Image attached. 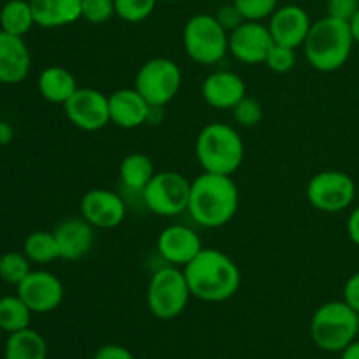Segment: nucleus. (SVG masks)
<instances>
[{
  "label": "nucleus",
  "mask_w": 359,
  "mask_h": 359,
  "mask_svg": "<svg viewBox=\"0 0 359 359\" xmlns=\"http://www.w3.org/2000/svg\"><path fill=\"white\" fill-rule=\"evenodd\" d=\"M35 18L30 0H9L0 9V30L25 37L34 28Z\"/></svg>",
  "instance_id": "nucleus-25"
},
{
  "label": "nucleus",
  "mask_w": 359,
  "mask_h": 359,
  "mask_svg": "<svg viewBox=\"0 0 359 359\" xmlns=\"http://www.w3.org/2000/svg\"><path fill=\"white\" fill-rule=\"evenodd\" d=\"M326 11H328V16L342 21H351L359 11V0H328Z\"/></svg>",
  "instance_id": "nucleus-34"
},
{
  "label": "nucleus",
  "mask_w": 359,
  "mask_h": 359,
  "mask_svg": "<svg viewBox=\"0 0 359 359\" xmlns=\"http://www.w3.org/2000/svg\"><path fill=\"white\" fill-rule=\"evenodd\" d=\"M233 119L238 126H244V128H252V126L259 125L263 119V107L255 97H249L245 95L233 109Z\"/></svg>",
  "instance_id": "nucleus-30"
},
{
  "label": "nucleus",
  "mask_w": 359,
  "mask_h": 359,
  "mask_svg": "<svg viewBox=\"0 0 359 359\" xmlns=\"http://www.w3.org/2000/svg\"><path fill=\"white\" fill-rule=\"evenodd\" d=\"M30 259L25 252L9 251L0 256V279L7 284L18 286L32 272Z\"/></svg>",
  "instance_id": "nucleus-28"
},
{
  "label": "nucleus",
  "mask_w": 359,
  "mask_h": 359,
  "mask_svg": "<svg viewBox=\"0 0 359 359\" xmlns=\"http://www.w3.org/2000/svg\"><path fill=\"white\" fill-rule=\"evenodd\" d=\"M214 16H216V20L219 21V25L228 32V34L245 21L244 16L241 14V11L237 9V6H235L233 2L221 6Z\"/></svg>",
  "instance_id": "nucleus-35"
},
{
  "label": "nucleus",
  "mask_w": 359,
  "mask_h": 359,
  "mask_svg": "<svg viewBox=\"0 0 359 359\" xmlns=\"http://www.w3.org/2000/svg\"><path fill=\"white\" fill-rule=\"evenodd\" d=\"M0 298H2V294H0Z\"/></svg>",
  "instance_id": "nucleus-44"
},
{
  "label": "nucleus",
  "mask_w": 359,
  "mask_h": 359,
  "mask_svg": "<svg viewBox=\"0 0 359 359\" xmlns=\"http://www.w3.org/2000/svg\"><path fill=\"white\" fill-rule=\"evenodd\" d=\"M305 193L309 203L319 212H344L356 200V182L347 172L323 170L312 175Z\"/></svg>",
  "instance_id": "nucleus-10"
},
{
  "label": "nucleus",
  "mask_w": 359,
  "mask_h": 359,
  "mask_svg": "<svg viewBox=\"0 0 359 359\" xmlns=\"http://www.w3.org/2000/svg\"><path fill=\"white\" fill-rule=\"evenodd\" d=\"M316 346L326 353H342L359 335V314L344 300L323 304L311 321Z\"/></svg>",
  "instance_id": "nucleus-5"
},
{
  "label": "nucleus",
  "mask_w": 359,
  "mask_h": 359,
  "mask_svg": "<svg viewBox=\"0 0 359 359\" xmlns=\"http://www.w3.org/2000/svg\"><path fill=\"white\" fill-rule=\"evenodd\" d=\"M154 174L156 172H154L153 160L142 153L128 154L123 158L121 165H119V181H121L123 188L133 193H140V195Z\"/></svg>",
  "instance_id": "nucleus-23"
},
{
  "label": "nucleus",
  "mask_w": 359,
  "mask_h": 359,
  "mask_svg": "<svg viewBox=\"0 0 359 359\" xmlns=\"http://www.w3.org/2000/svg\"><path fill=\"white\" fill-rule=\"evenodd\" d=\"M195 154L203 172L233 175L244 161L245 146L235 126L214 121L200 130Z\"/></svg>",
  "instance_id": "nucleus-4"
},
{
  "label": "nucleus",
  "mask_w": 359,
  "mask_h": 359,
  "mask_svg": "<svg viewBox=\"0 0 359 359\" xmlns=\"http://www.w3.org/2000/svg\"><path fill=\"white\" fill-rule=\"evenodd\" d=\"M63 109L69 121L83 132H98L111 123L109 95L95 88H77Z\"/></svg>",
  "instance_id": "nucleus-11"
},
{
  "label": "nucleus",
  "mask_w": 359,
  "mask_h": 359,
  "mask_svg": "<svg viewBox=\"0 0 359 359\" xmlns=\"http://www.w3.org/2000/svg\"><path fill=\"white\" fill-rule=\"evenodd\" d=\"M16 287L18 297L34 314H48L56 311L65 297L63 283L48 270H32Z\"/></svg>",
  "instance_id": "nucleus-12"
},
{
  "label": "nucleus",
  "mask_w": 359,
  "mask_h": 359,
  "mask_svg": "<svg viewBox=\"0 0 359 359\" xmlns=\"http://www.w3.org/2000/svg\"><path fill=\"white\" fill-rule=\"evenodd\" d=\"M189 298L191 291L181 266H161L151 276L146 302L151 314L160 321L179 318L188 307Z\"/></svg>",
  "instance_id": "nucleus-6"
},
{
  "label": "nucleus",
  "mask_w": 359,
  "mask_h": 359,
  "mask_svg": "<svg viewBox=\"0 0 359 359\" xmlns=\"http://www.w3.org/2000/svg\"><path fill=\"white\" fill-rule=\"evenodd\" d=\"M340 359H359V339L351 342L346 349L342 351V356Z\"/></svg>",
  "instance_id": "nucleus-40"
},
{
  "label": "nucleus",
  "mask_w": 359,
  "mask_h": 359,
  "mask_svg": "<svg viewBox=\"0 0 359 359\" xmlns=\"http://www.w3.org/2000/svg\"><path fill=\"white\" fill-rule=\"evenodd\" d=\"M39 91L42 97L51 104L65 105L67 100L77 91V81L70 70L65 67L53 65L48 67L39 76Z\"/></svg>",
  "instance_id": "nucleus-22"
},
{
  "label": "nucleus",
  "mask_w": 359,
  "mask_h": 359,
  "mask_svg": "<svg viewBox=\"0 0 359 359\" xmlns=\"http://www.w3.org/2000/svg\"><path fill=\"white\" fill-rule=\"evenodd\" d=\"M248 95V86L237 72L214 70L203 79L202 97L217 111H231Z\"/></svg>",
  "instance_id": "nucleus-18"
},
{
  "label": "nucleus",
  "mask_w": 359,
  "mask_h": 359,
  "mask_svg": "<svg viewBox=\"0 0 359 359\" xmlns=\"http://www.w3.org/2000/svg\"><path fill=\"white\" fill-rule=\"evenodd\" d=\"M297 63V49L290 46L273 44L265 60V65L276 74H287Z\"/></svg>",
  "instance_id": "nucleus-33"
},
{
  "label": "nucleus",
  "mask_w": 359,
  "mask_h": 359,
  "mask_svg": "<svg viewBox=\"0 0 359 359\" xmlns=\"http://www.w3.org/2000/svg\"><path fill=\"white\" fill-rule=\"evenodd\" d=\"M93 359H135L133 354L130 353V349L126 347L118 346V344H107V346H102L100 349H97V353L93 354Z\"/></svg>",
  "instance_id": "nucleus-37"
},
{
  "label": "nucleus",
  "mask_w": 359,
  "mask_h": 359,
  "mask_svg": "<svg viewBox=\"0 0 359 359\" xmlns=\"http://www.w3.org/2000/svg\"><path fill=\"white\" fill-rule=\"evenodd\" d=\"M273 44L269 27L262 21H244L228 35V53L248 65L265 63Z\"/></svg>",
  "instance_id": "nucleus-13"
},
{
  "label": "nucleus",
  "mask_w": 359,
  "mask_h": 359,
  "mask_svg": "<svg viewBox=\"0 0 359 359\" xmlns=\"http://www.w3.org/2000/svg\"><path fill=\"white\" fill-rule=\"evenodd\" d=\"M347 235H349L351 242L359 248V203L349 214V219H347Z\"/></svg>",
  "instance_id": "nucleus-38"
},
{
  "label": "nucleus",
  "mask_w": 359,
  "mask_h": 359,
  "mask_svg": "<svg viewBox=\"0 0 359 359\" xmlns=\"http://www.w3.org/2000/svg\"><path fill=\"white\" fill-rule=\"evenodd\" d=\"M167 2H181V0H167Z\"/></svg>",
  "instance_id": "nucleus-42"
},
{
  "label": "nucleus",
  "mask_w": 359,
  "mask_h": 359,
  "mask_svg": "<svg viewBox=\"0 0 359 359\" xmlns=\"http://www.w3.org/2000/svg\"><path fill=\"white\" fill-rule=\"evenodd\" d=\"M14 139V128L7 121H0V144L6 146V144L13 142Z\"/></svg>",
  "instance_id": "nucleus-39"
},
{
  "label": "nucleus",
  "mask_w": 359,
  "mask_h": 359,
  "mask_svg": "<svg viewBox=\"0 0 359 359\" xmlns=\"http://www.w3.org/2000/svg\"><path fill=\"white\" fill-rule=\"evenodd\" d=\"M116 16L114 0H83L81 18L91 25H104Z\"/></svg>",
  "instance_id": "nucleus-32"
},
{
  "label": "nucleus",
  "mask_w": 359,
  "mask_h": 359,
  "mask_svg": "<svg viewBox=\"0 0 359 359\" xmlns=\"http://www.w3.org/2000/svg\"><path fill=\"white\" fill-rule=\"evenodd\" d=\"M238 203L241 195L231 175L203 172L191 181L188 214L198 226H226L237 214Z\"/></svg>",
  "instance_id": "nucleus-2"
},
{
  "label": "nucleus",
  "mask_w": 359,
  "mask_h": 359,
  "mask_svg": "<svg viewBox=\"0 0 359 359\" xmlns=\"http://www.w3.org/2000/svg\"><path fill=\"white\" fill-rule=\"evenodd\" d=\"M35 25L41 28H62L81 20L83 0H30Z\"/></svg>",
  "instance_id": "nucleus-21"
},
{
  "label": "nucleus",
  "mask_w": 359,
  "mask_h": 359,
  "mask_svg": "<svg viewBox=\"0 0 359 359\" xmlns=\"http://www.w3.org/2000/svg\"><path fill=\"white\" fill-rule=\"evenodd\" d=\"M181 84V67L163 56L147 60L135 76V90L149 102L151 107L163 109L170 104L177 97Z\"/></svg>",
  "instance_id": "nucleus-9"
},
{
  "label": "nucleus",
  "mask_w": 359,
  "mask_h": 359,
  "mask_svg": "<svg viewBox=\"0 0 359 359\" xmlns=\"http://www.w3.org/2000/svg\"><path fill=\"white\" fill-rule=\"evenodd\" d=\"M153 107L149 102L133 88H121L109 95V116L112 125L123 130H133L146 125Z\"/></svg>",
  "instance_id": "nucleus-17"
},
{
  "label": "nucleus",
  "mask_w": 359,
  "mask_h": 359,
  "mask_svg": "<svg viewBox=\"0 0 359 359\" xmlns=\"http://www.w3.org/2000/svg\"><path fill=\"white\" fill-rule=\"evenodd\" d=\"M2 333H4V332H2V328H0V337H2Z\"/></svg>",
  "instance_id": "nucleus-43"
},
{
  "label": "nucleus",
  "mask_w": 359,
  "mask_h": 359,
  "mask_svg": "<svg viewBox=\"0 0 359 359\" xmlns=\"http://www.w3.org/2000/svg\"><path fill=\"white\" fill-rule=\"evenodd\" d=\"M344 302L359 314V272L353 273L344 284Z\"/></svg>",
  "instance_id": "nucleus-36"
},
{
  "label": "nucleus",
  "mask_w": 359,
  "mask_h": 359,
  "mask_svg": "<svg viewBox=\"0 0 359 359\" xmlns=\"http://www.w3.org/2000/svg\"><path fill=\"white\" fill-rule=\"evenodd\" d=\"M4 359H48V344L41 333L32 328L11 333Z\"/></svg>",
  "instance_id": "nucleus-24"
},
{
  "label": "nucleus",
  "mask_w": 359,
  "mask_h": 359,
  "mask_svg": "<svg viewBox=\"0 0 359 359\" xmlns=\"http://www.w3.org/2000/svg\"><path fill=\"white\" fill-rule=\"evenodd\" d=\"M354 44L356 42L349 21L337 20L326 14L312 23L304 49L312 69L328 74L342 69L349 62Z\"/></svg>",
  "instance_id": "nucleus-3"
},
{
  "label": "nucleus",
  "mask_w": 359,
  "mask_h": 359,
  "mask_svg": "<svg viewBox=\"0 0 359 359\" xmlns=\"http://www.w3.org/2000/svg\"><path fill=\"white\" fill-rule=\"evenodd\" d=\"M23 252L32 263L48 265V263L60 259L58 244L53 231H34L25 238Z\"/></svg>",
  "instance_id": "nucleus-27"
},
{
  "label": "nucleus",
  "mask_w": 359,
  "mask_h": 359,
  "mask_svg": "<svg viewBox=\"0 0 359 359\" xmlns=\"http://www.w3.org/2000/svg\"><path fill=\"white\" fill-rule=\"evenodd\" d=\"M95 230L97 228L91 226L83 216L63 219L53 231L58 244L60 259L77 262L84 258L93 249Z\"/></svg>",
  "instance_id": "nucleus-19"
},
{
  "label": "nucleus",
  "mask_w": 359,
  "mask_h": 359,
  "mask_svg": "<svg viewBox=\"0 0 359 359\" xmlns=\"http://www.w3.org/2000/svg\"><path fill=\"white\" fill-rule=\"evenodd\" d=\"M32 55L23 37L0 30V83L20 84L30 74Z\"/></svg>",
  "instance_id": "nucleus-20"
},
{
  "label": "nucleus",
  "mask_w": 359,
  "mask_h": 359,
  "mask_svg": "<svg viewBox=\"0 0 359 359\" xmlns=\"http://www.w3.org/2000/svg\"><path fill=\"white\" fill-rule=\"evenodd\" d=\"M182 270L191 297L207 304L230 300L241 290V269L226 252L216 248H203Z\"/></svg>",
  "instance_id": "nucleus-1"
},
{
  "label": "nucleus",
  "mask_w": 359,
  "mask_h": 359,
  "mask_svg": "<svg viewBox=\"0 0 359 359\" xmlns=\"http://www.w3.org/2000/svg\"><path fill=\"white\" fill-rule=\"evenodd\" d=\"M32 314L28 305L20 297L0 298V328L6 333H16L30 328Z\"/></svg>",
  "instance_id": "nucleus-26"
},
{
  "label": "nucleus",
  "mask_w": 359,
  "mask_h": 359,
  "mask_svg": "<svg viewBox=\"0 0 359 359\" xmlns=\"http://www.w3.org/2000/svg\"><path fill=\"white\" fill-rule=\"evenodd\" d=\"M158 0H114L116 16L126 23L146 21L156 9Z\"/></svg>",
  "instance_id": "nucleus-29"
},
{
  "label": "nucleus",
  "mask_w": 359,
  "mask_h": 359,
  "mask_svg": "<svg viewBox=\"0 0 359 359\" xmlns=\"http://www.w3.org/2000/svg\"><path fill=\"white\" fill-rule=\"evenodd\" d=\"M81 216L97 230L119 226L126 217V203L121 195L105 188L90 189L81 198Z\"/></svg>",
  "instance_id": "nucleus-14"
},
{
  "label": "nucleus",
  "mask_w": 359,
  "mask_h": 359,
  "mask_svg": "<svg viewBox=\"0 0 359 359\" xmlns=\"http://www.w3.org/2000/svg\"><path fill=\"white\" fill-rule=\"evenodd\" d=\"M191 181L174 170L156 172L142 191V202L149 212L161 217H175L188 212Z\"/></svg>",
  "instance_id": "nucleus-8"
},
{
  "label": "nucleus",
  "mask_w": 359,
  "mask_h": 359,
  "mask_svg": "<svg viewBox=\"0 0 359 359\" xmlns=\"http://www.w3.org/2000/svg\"><path fill=\"white\" fill-rule=\"evenodd\" d=\"M349 25H351V32H353L354 42L359 44V11L356 14H354V18L349 21Z\"/></svg>",
  "instance_id": "nucleus-41"
},
{
  "label": "nucleus",
  "mask_w": 359,
  "mask_h": 359,
  "mask_svg": "<svg viewBox=\"0 0 359 359\" xmlns=\"http://www.w3.org/2000/svg\"><path fill=\"white\" fill-rule=\"evenodd\" d=\"M228 35L214 14L200 13L186 21L182 46L195 63L216 65L228 55Z\"/></svg>",
  "instance_id": "nucleus-7"
},
{
  "label": "nucleus",
  "mask_w": 359,
  "mask_h": 359,
  "mask_svg": "<svg viewBox=\"0 0 359 359\" xmlns=\"http://www.w3.org/2000/svg\"><path fill=\"white\" fill-rule=\"evenodd\" d=\"M269 30L276 44L290 46L297 49L304 46L309 32H311L312 21L307 11L297 4L279 6L276 13L269 18Z\"/></svg>",
  "instance_id": "nucleus-16"
},
{
  "label": "nucleus",
  "mask_w": 359,
  "mask_h": 359,
  "mask_svg": "<svg viewBox=\"0 0 359 359\" xmlns=\"http://www.w3.org/2000/svg\"><path fill=\"white\" fill-rule=\"evenodd\" d=\"M245 21H265L279 7V0H233Z\"/></svg>",
  "instance_id": "nucleus-31"
},
{
  "label": "nucleus",
  "mask_w": 359,
  "mask_h": 359,
  "mask_svg": "<svg viewBox=\"0 0 359 359\" xmlns=\"http://www.w3.org/2000/svg\"><path fill=\"white\" fill-rule=\"evenodd\" d=\"M156 249L167 265L184 269L203 249L202 238L193 228L186 224H168L160 231Z\"/></svg>",
  "instance_id": "nucleus-15"
}]
</instances>
